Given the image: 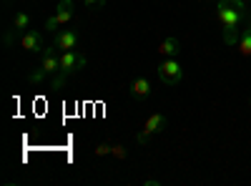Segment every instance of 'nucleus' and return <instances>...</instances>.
Segmentation results:
<instances>
[{
	"label": "nucleus",
	"mask_w": 251,
	"mask_h": 186,
	"mask_svg": "<svg viewBox=\"0 0 251 186\" xmlns=\"http://www.w3.org/2000/svg\"><path fill=\"white\" fill-rule=\"evenodd\" d=\"M249 15L246 0H216V20L221 26V38L226 46H236L241 35V23Z\"/></svg>",
	"instance_id": "1"
},
{
	"label": "nucleus",
	"mask_w": 251,
	"mask_h": 186,
	"mask_svg": "<svg viewBox=\"0 0 251 186\" xmlns=\"http://www.w3.org/2000/svg\"><path fill=\"white\" fill-rule=\"evenodd\" d=\"M86 55H80L75 48L73 51H63L60 53V71H58V76L53 78V88H60L63 83H66V78L68 76H73L75 71H80V68H86Z\"/></svg>",
	"instance_id": "2"
},
{
	"label": "nucleus",
	"mask_w": 251,
	"mask_h": 186,
	"mask_svg": "<svg viewBox=\"0 0 251 186\" xmlns=\"http://www.w3.org/2000/svg\"><path fill=\"white\" fill-rule=\"evenodd\" d=\"M156 73H158V80L163 86H178L183 80V68L178 66L176 58H163L156 68Z\"/></svg>",
	"instance_id": "3"
},
{
	"label": "nucleus",
	"mask_w": 251,
	"mask_h": 186,
	"mask_svg": "<svg viewBox=\"0 0 251 186\" xmlns=\"http://www.w3.org/2000/svg\"><path fill=\"white\" fill-rule=\"evenodd\" d=\"M73 15H75V5H73V0H60L58 8H55V13L46 20V30H55V28H60V26L71 23Z\"/></svg>",
	"instance_id": "4"
},
{
	"label": "nucleus",
	"mask_w": 251,
	"mask_h": 186,
	"mask_svg": "<svg viewBox=\"0 0 251 186\" xmlns=\"http://www.w3.org/2000/svg\"><path fill=\"white\" fill-rule=\"evenodd\" d=\"M166 129V116L163 113H153V116H149L146 118V123H143V129L136 133V143H149V138L151 136H156V133H161Z\"/></svg>",
	"instance_id": "5"
},
{
	"label": "nucleus",
	"mask_w": 251,
	"mask_h": 186,
	"mask_svg": "<svg viewBox=\"0 0 251 186\" xmlns=\"http://www.w3.org/2000/svg\"><path fill=\"white\" fill-rule=\"evenodd\" d=\"M40 66H43V71L48 76H58V71H60V51L55 46L43 48V53H40Z\"/></svg>",
	"instance_id": "6"
},
{
	"label": "nucleus",
	"mask_w": 251,
	"mask_h": 186,
	"mask_svg": "<svg viewBox=\"0 0 251 186\" xmlns=\"http://www.w3.org/2000/svg\"><path fill=\"white\" fill-rule=\"evenodd\" d=\"M20 48L25 53H43V35L35 28H28L25 33H20Z\"/></svg>",
	"instance_id": "7"
},
{
	"label": "nucleus",
	"mask_w": 251,
	"mask_h": 186,
	"mask_svg": "<svg viewBox=\"0 0 251 186\" xmlns=\"http://www.w3.org/2000/svg\"><path fill=\"white\" fill-rule=\"evenodd\" d=\"M78 40H80V35H78L75 28H63V30L55 33V43L53 46L63 53V51H73L78 46Z\"/></svg>",
	"instance_id": "8"
},
{
	"label": "nucleus",
	"mask_w": 251,
	"mask_h": 186,
	"mask_svg": "<svg viewBox=\"0 0 251 186\" xmlns=\"http://www.w3.org/2000/svg\"><path fill=\"white\" fill-rule=\"evenodd\" d=\"M128 96L136 98V101L149 98V96H151V80H149V78H143V76L133 78L131 83H128Z\"/></svg>",
	"instance_id": "9"
},
{
	"label": "nucleus",
	"mask_w": 251,
	"mask_h": 186,
	"mask_svg": "<svg viewBox=\"0 0 251 186\" xmlns=\"http://www.w3.org/2000/svg\"><path fill=\"white\" fill-rule=\"evenodd\" d=\"M181 53V40L169 35V38H163L161 40V46H158V55L161 58H176Z\"/></svg>",
	"instance_id": "10"
},
{
	"label": "nucleus",
	"mask_w": 251,
	"mask_h": 186,
	"mask_svg": "<svg viewBox=\"0 0 251 186\" xmlns=\"http://www.w3.org/2000/svg\"><path fill=\"white\" fill-rule=\"evenodd\" d=\"M236 48H239V55H241V58H251V20L241 28V35H239Z\"/></svg>",
	"instance_id": "11"
},
{
	"label": "nucleus",
	"mask_w": 251,
	"mask_h": 186,
	"mask_svg": "<svg viewBox=\"0 0 251 186\" xmlns=\"http://www.w3.org/2000/svg\"><path fill=\"white\" fill-rule=\"evenodd\" d=\"M30 28V15L25 13V10H18L15 15H13V30L15 33H25Z\"/></svg>",
	"instance_id": "12"
},
{
	"label": "nucleus",
	"mask_w": 251,
	"mask_h": 186,
	"mask_svg": "<svg viewBox=\"0 0 251 186\" xmlns=\"http://www.w3.org/2000/svg\"><path fill=\"white\" fill-rule=\"evenodd\" d=\"M46 76H48V73L43 71V66H38V68L28 76V83H30V86H38V83H43V78H46Z\"/></svg>",
	"instance_id": "13"
},
{
	"label": "nucleus",
	"mask_w": 251,
	"mask_h": 186,
	"mask_svg": "<svg viewBox=\"0 0 251 186\" xmlns=\"http://www.w3.org/2000/svg\"><path fill=\"white\" fill-rule=\"evenodd\" d=\"M83 5L91 8V10H100L103 5H106V0H83Z\"/></svg>",
	"instance_id": "14"
},
{
	"label": "nucleus",
	"mask_w": 251,
	"mask_h": 186,
	"mask_svg": "<svg viewBox=\"0 0 251 186\" xmlns=\"http://www.w3.org/2000/svg\"><path fill=\"white\" fill-rule=\"evenodd\" d=\"M111 143H100V146H96V156H108L111 154Z\"/></svg>",
	"instance_id": "15"
},
{
	"label": "nucleus",
	"mask_w": 251,
	"mask_h": 186,
	"mask_svg": "<svg viewBox=\"0 0 251 186\" xmlns=\"http://www.w3.org/2000/svg\"><path fill=\"white\" fill-rule=\"evenodd\" d=\"M111 156H116V159H126V149L121 146V143H116V146L111 149Z\"/></svg>",
	"instance_id": "16"
},
{
	"label": "nucleus",
	"mask_w": 251,
	"mask_h": 186,
	"mask_svg": "<svg viewBox=\"0 0 251 186\" xmlns=\"http://www.w3.org/2000/svg\"><path fill=\"white\" fill-rule=\"evenodd\" d=\"M249 106H251V96H249Z\"/></svg>",
	"instance_id": "17"
},
{
	"label": "nucleus",
	"mask_w": 251,
	"mask_h": 186,
	"mask_svg": "<svg viewBox=\"0 0 251 186\" xmlns=\"http://www.w3.org/2000/svg\"><path fill=\"white\" fill-rule=\"evenodd\" d=\"M246 3H249V5H251V0H246Z\"/></svg>",
	"instance_id": "18"
}]
</instances>
